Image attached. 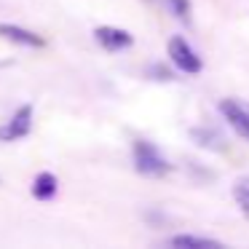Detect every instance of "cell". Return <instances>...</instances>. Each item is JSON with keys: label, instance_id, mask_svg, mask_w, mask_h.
Listing matches in <instances>:
<instances>
[{"label": "cell", "instance_id": "6da1fadb", "mask_svg": "<svg viewBox=\"0 0 249 249\" xmlns=\"http://www.w3.org/2000/svg\"><path fill=\"white\" fill-rule=\"evenodd\" d=\"M131 156H134V169L145 177H166L172 172V163L166 161L161 150L156 145L145 140H137L134 147H131Z\"/></svg>", "mask_w": 249, "mask_h": 249}, {"label": "cell", "instance_id": "7a4b0ae2", "mask_svg": "<svg viewBox=\"0 0 249 249\" xmlns=\"http://www.w3.org/2000/svg\"><path fill=\"white\" fill-rule=\"evenodd\" d=\"M166 51H169L172 65L177 67L179 72H185V75H198V72L204 70V62H201L198 51H193V46L185 38H179V35H174L166 43Z\"/></svg>", "mask_w": 249, "mask_h": 249}, {"label": "cell", "instance_id": "3957f363", "mask_svg": "<svg viewBox=\"0 0 249 249\" xmlns=\"http://www.w3.org/2000/svg\"><path fill=\"white\" fill-rule=\"evenodd\" d=\"M33 118H35V105H19L14 110V115L0 124V142H17V140H24V137L33 131Z\"/></svg>", "mask_w": 249, "mask_h": 249}, {"label": "cell", "instance_id": "277c9868", "mask_svg": "<svg viewBox=\"0 0 249 249\" xmlns=\"http://www.w3.org/2000/svg\"><path fill=\"white\" fill-rule=\"evenodd\" d=\"M94 40L105 51H126L134 46V35L129 30L113 27V24H99V27H94Z\"/></svg>", "mask_w": 249, "mask_h": 249}, {"label": "cell", "instance_id": "5b68a950", "mask_svg": "<svg viewBox=\"0 0 249 249\" xmlns=\"http://www.w3.org/2000/svg\"><path fill=\"white\" fill-rule=\"evenodd\" d=\"M217 107H220L222 118L231 124V129L241 134L244 140H249V105L241 99H222Z\"/></svg>", "mask_w": 249, "mask_h": 249}, {"label": "cell", "instance_id": "8992f818", "mask_svg": "<svg viewBox=\"0 0 249 249\" xmlns=\"http://www.w3.org/2000/svg\"><path fill=\"white\" fill-rule=\"evenodd\" d=\"M0 38L11 40L17 46H27V49H43L46 46V38L33 30H24L19 24H0Z\"/></svg>", "mask_w": 249, "mask_h": 249}, {"label": "cell", "instance_id": "52a82bcc", "mask_svg": "<svg viewBox=\"0 0 249 249\" xmlns=\"http://www.w3.org/2000/svg\"><path fill=\"white\" fill-rule=\"evenodd\" d=\"M30 190H33L35 201H51L56 196V190H59V177L54 172H40V174H35Z\"/></svg>", "mask_w": 249, "mask_h": 249}, {"label": "cell", "instance_id": "ba28073f", "mask_svg": "<svg viewBox=\"0 0 249 249\" xmlns=\"http://www.w3.org/2000/svg\"><path fill=\"white\" fill-rule=\"evenodd\" d=\"M166 247H190V249H222L217 238L206 236H190V233H177V236L166 238Z\"/></svg>", "mask_w": 249, "mask_h": 249}, {"label": "cell", "instance_id": "9c48e42d", "mask_svg": "<svg viewBox=\"0 0 249 249\" xmlns=\"http://www.w3.org/2000/svg\"><path fill=\"white\" fill-rule=\"evenodd\" d=\"M190 137H193L196 145L206 147V150H225V140L217 129H209V126H198V129H190Z\"/></svg>", "mask_w": 249, "mask_h": 249}, {"label": "cell", "instance_id": "30bf717a", "mask_svg": "<svg viewBox=\"0 0 249 249\" xmlns=\"http://www.w3.org/2000/svg\"><path fill=\"white\" fill-rule=\"evenodd\" d=\"M233 198H236L238 209L249 217V179H238V182L233 185Z\"/></svg>", "mask_w": 249, "mask_h": 249}, {"label": "cell", "instance_id": "8fae6325", "mask_svg": "<svg viewBox=\"0 0 249 249\" xmlns=\"http://www.w3.org/2000/svg\"><path fill=\"white\" fill-rule=\"evenodd\" d=\"M166 8H169V11H172L177 19H182L185 24H190V14H193L190 0H166Z\"/></svg>", "mask_w": 249, "mask_h": 249}, {"label": "cell", "instance_id": "7c38bea8", "mask_svg": "<svg viewBox=\"0 0 249 249\" xmlns=\"http://www.w3.org/2000/svg\"><path fill=\"white\" fill-rule=\"evenodd\" d=\"M147 75H153V78H156L158 75V81H172V70H166V67H163V65H147Z\"/></svg>", "mask_w": 249, "mask_h": 249}]
</instances>
